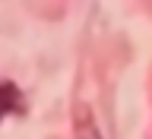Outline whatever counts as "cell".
Returning a JSON list of instances; mask_svg holds the SVG:
<instances>
[{
	"label": "cell",
	"instance_id": "1",
	"mask_svg": "<svg viewBox=\"0 0 152 139\" xmlns=\"http://www.w3.org/2000/svg\"><path fill=\"white\" fill-rule=\"evenodd\" d=\"M13 114H26V101H22V92H19L16 82L10 79H0V123L13 117Z\"/></svg>",
	"mask_w": 152,
	"mask_h": 139
},
{
	"label": "cell",
	"instance_id": "2",
	"mask_svg": "<svg viewBox=\"0 0 152 139\" xmlns=\"http://www.w3.org/2000/svg\"><path fill=\"white\" fill-rule=\"evenodd\" d=\"M73 136L76 139H102V133H98V127L92 120V111L86 104H79L73 114Z\"/></svg>",
	"mask_w": 152,
	"mask_h": 139
}]
</instances>
